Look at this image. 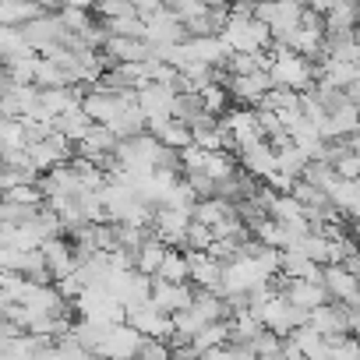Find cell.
<instances>
[{"label":"cell","instance_id":"37","mask_svg":"<svg viewBox=\"0 0 360 360\" xmlns=\"http://www.w3.org/2000/svg\"><path fill=\"white\" fill-rule=\"evenodd\" d=\"M202 96V106H205V113H212V117H226L230 113V89L223 85V82H216V85H209L205 92H198Z\"/></svg>","mask_w":360,"mask_h":360},{"label":"cell","instance_id":"44","mask_svg":"<svg viewBox=\"0 0 360 360\" xmlns=\"http://www.w3.org/2000/svg\"><path fill=\"white\" fill-rule=\"evenodd\" d=\"M300 96L304 92H297V89H283V85H276L269 96H265V110H272V113H283V110H293V106H300Z\"/></svg>","mask_w":360,"mask_h":360},{"label":"cell","instance_id":"16","mask_svg":"<svg viewBox=\"0 0 360 360\" xmlns=\"http://www.w3.org/2000/svg\"><path fill=\"white\" fill-rule=\"evenodd\" d=\"M75 148H78V155H85V159H92V162H103L106 155H117L120 138L113 134L110 124H96V127L89 131V138H85L82 145H75Z\"/></svg>","mask_w":360,"mask_h":360},{"label":"cell","instance_id":"58","mask_svg":"<svg viewBox=\"0 0 360 360\" xmlns=\"http://www.w3.org/2000/svg\"><path fill=\"white\" fill-rule=\"evenodd\" d=\"M356 339H360V335H356Z\"/></svg>","mask_w":360,"mask_h":360},{"label":"cell","instance_id":"43","mask_svg":"<svg viewBox=\"0 0 360 360\" xmlns=\"http://www.w3.org/2000/svg\"><path fill=\"white\" fill-rule=\"evenodd\" d=\"M57 15H60L64 29H68V32H75V36H85V32L96 25V22L89 18V11H85V8H68V4H64V8H57Z\"/></svg>","mask_w":360,"mask_h":360},{"label":"cell","instance_id":"50","mask_svg":"<svg viewBox=\"0 0 360 360\" xmlns=\"http://www.w3.org/2000/svg\"><path fill=\"white\" fill-rule=\"evenodd\" d=\"M209 148H202V145H188L184 152H180V166H184L188 173H198V169H205V162H209Z\"/></svg>","mask_w":360,"mask_h":360},{"label":"cell","instance_id":"57","mask_svg":"<svg viewBox=\"0 0 360 360\" xmlns=\"http://www.w3.org/2000/svg\"><path fill=\"white\" fill-rule=\"evenodd\" d=\"M356 39H360V32H356Z\"/></svg>","mask_w":360,"mask_h":360},{"label":"cell","instance_id":"23","mask_svg":"<svg viewBox=\"0 0 360 360\" xmlns=\"http://www.w3.org/2000/svg\"><path fill=\"white\" fill-rule=\"evenodd\" d=\"M110 127H113V134L124 141V138H138V134H145L148 131V117H145V110L138 106V99L134 103H127L113 120H110Z\"/></svg>","mask_w":360,"mask_h":360},{"label":"cell","instance_id":"29","mask_svg":"<svg viewBox=\"0 0 360 360\" xmlns=\"http://www.w3.org/2000/svg\"><path fill=\"white\" fill-rule=\"evenodd\" d=\"M230 216H237V202H226V198H202L195 205V219L205 223V226H219Z\"/></svg>","mask_w":360,"mask_h":360},{"label":"cell","instance_id":"31","mask_svg":"<svg viewBox=\"0 0 360 360\" xmlns=\"http://www.w3.org/2000/svg\"><path fill=\"white\" fill-rule=\"evenodd\" d=\"M0 148H4V155L29 148V131L22 117H4V124H0Z\"/></svg>","mask_w":360,"mask_h":360},{"label":"cell","instance_id":"38","mask_svg":"<svg viewBox=\"0 0 360 360\" xmlns=\"http://www.w3.org/2000/svg\"><path fill=\"white\" fill-rule=\"evenodd\" d=\"M233 339V332H230V321H209L198 335H195V346L205 353V349H212V346H226Z\"/></svg>","mask_w":360,"mask_h":360},{"label":"cell","instance_id":"10","mask_svg":"<svg viewBox=\"0 0 360 360\" xmlns=\"http://www.w3.org/2000/svg\"><path fill=\"white\" fill-rule=\"evenodd\" d=\"M127 321H131L141 335H152V339H166V342H169V339L176 335V321H173V314L159 311L155 304H145V307L131 311Z\"/></svg>","mask_w":360,"mask_h":360},{"label":"cell","instance_id":"2","mask_svg":"<svg viewBox=\"0 0 360 360\" xmlns=\"http://www.w3.org/2000/svg\"><path fill=\"white\" fill-rule=\"evenodd\" d=\"M75 307L82 311V318L99 321V325H124V321H127V307L110 293V286H89V290L75 300Z\"/></svg>","mask_w":360,"mask_h":360},{"label":"cell","instance_id":"24","mask_svg":"<svg viewBox=\"0 0 360 360\" xmlns=\"http://www.w3.org/2000/svg\"><path fill=\"white\" fill-rule=\"evenodd\" d=\"M96 127V120L85 113V106H78V110H71V113H64V117H57L53 120V131L57 134H64L71 145H82L85 138H89V131Z\"/></svg>","mask_w":360,"mask_h":360},{"label":"cell","instance_id":"52","mask_svg":"<svg viewBox=\"0 0 360 360\" xmlns=\"http://www.w3.org/2000/svg\"><path fill=\"white\" fill-rule=\"evenodd\" d=\"M202 360H237V353H233V342H226V346H212V349H205V353H202Z\"/></svg>","mask_w":360,"mask_h":360},{"label":"cell","instance_id":"26","mask_svg":"<svg viewBox=\"0 0 360 360\" xmlns=\"http://www.w3.org/2000/svg\"><path fill=\"white\" fill-rule=\"evenodd\" d=\"M321 272H325V265L311 262L300 251V244L283 251V276H290V279H321Z\"/></svg>","mask_w":360,"mask_h":360},{"label":"cell","instance_id":"35","mask_svg":"<svg viewBox=\"0 0 360 360\" xmlns=\"http://www.w3.org/2000/svg\"><path fill=\"white\" fill-rule=\"evenodd\" d=\"M159 279L191 283V262H188V255H180V251L169 248V255H166V262H162V269H159Z\"/></svg>","mask_w":360,"mask_h":360},{"label":"cell","instance_id":"28","mask_svg":"<svg viewBox=\"0 0 360 360\" xmlns=\"http://www.w3.org/2000/svg\"><path fill=\"white\" fill-rule=\"evenodd\" d=\"M356 11H360V0H335V8L325 15V32L335 36V32H353L360 22H356Z\"/></svg>","mask_w":360,"mask_h":360},{"label":"cell","instance_id":"32","mask_svg":"<svg viewBox=\"0 0 360 360\" xmlns=\"http://www.w3.org/2000/svg\"><path fill=\"white\" fill-rule=\"evenodd\" d=\"M230 332H233L230 342H255V339L265 332V321H262L255 311H240V314L230 318Z\"/></svg>","mask_w":360,"mask_h":360},{"label":"cell","instance_id":"15","mask_svg":"<svg viewBox=\"0 0 360 360\" xmlns=\"http://www.w3.org/2000/svg\"><path fill=\"white\" fill-rule=\"evenodd\" d=\"M43 255H46V265H50V272H53L57 283L68 279V276H75V272L82 269V258H78L75 244H68L64 237L46 240V244H43Z\"/></svg>","mask_w":360,"mask_h":360},{"label":"cell","instance_id":"55","mask_svg":"<svg viewBox=\"0 0 360 360\" xmlns=\"http://www.w3.org/2000/svg\"><path fill=\"white\" fill-rule=\"evenodd\" d=\"M356 22H360V11H356Z\"/></svg>","mask_w":360,"mask_h":360},{"label":"cell","instance_id":"14","mask_svg":"<svg viewBox=\"0 0 360 360\" xmlns=\"http://www.w3.org/2000/svg\"><path fill=\"white\" fill-rule=\"evenodd\" d=\"M176 96H180V92H173L169 85H155V82H148V85L138 89V106L145 110L148 124H152V120H169V117H173V103H176Z\"/></svg>","mask_w":360,"mask_h":360},{"label":"cell","instance_id":"49","mask_svg":"<svg viewBox=\"0 0 360 360\" xmlns=\"http://www.w3.org/2000/svg\"><path fill=\"white\" fill-rule=\"evenodd\" d=\"M335 173L342 176V180H360V155L356 152H349V148H342L339 155H335Z\"/></svg>","mask_w":360,"mask_h":360},{"label":"cell","instance_id":"41","mask_svg":"<svg viewBox=\"0 0 360 360\" xmlns=\"http://www.w3.org/2000/svg\"><path fill=\"white\" fill-rule=\"evenodd\" d=\"M300 251H304L311 262H318V265H332V240H328L325 233H318V230L300 240Z\"/></svg>","mask_w":360,"mask_h":360},{"label":"cell","instance_id":"4","mask_svg":"<svg viewBox=\"0 0 360 360\" xmlns=\"http://www.w3.org/2000/svg\"><path fill=\"white\" fill-rule=\"evenodd\" d=\"M304 4H297V0H265V4H258L255 8V15L272 29V36L276 39H286V36H293L300 25H304Z\"/></svg>","mask_w":360,"mask_h":360},{"label":"cell","instance_id":"33","mask_svg":"<svg viewBox=\"0 0 360 360\" xmlns=\"http://www.w3.org/2000/svg\"><path fill=\"white\" fill-rule=\"evenodd\" d=\"M0 50H4V60H18V57H32L36 53L29 46V39H25V29H15V25L0 29Z\"/></svg>","mask_w":360,"mask_h":360},{"label":"cell","instance_id":"8","mask_svg":"<svg viewBox=\"0 0 360 360\" xmlns=\"http://www.w3.org/2000/svg\"><path fill=\"white\" fill-rule=\"evenodd\" d=\"M226 89H230V96H233L237 103L258 110V106L265 103V96L276 89V82H272L269 71H255V75H230Z\"/></svg>","mask_w":360,"mask_h":360},{"label":"cell","instance_id":"17","mask_svg":"<svg viewBox=\"0 0 360 360\" xmlns=\"http://www.w3.org/2000/svg\"><path fill=\"white\" fill-rule=\"evenodd\" d=\"M148 131H152L166 148H173V152H184L188 145H195V127L184 124V120H176V117H169V120H152Z\"/></svg>","mask_w":360,"mask_h":360},{"label":"cell","instance_id":"56","mask_svg":"<svg viewBox=\"0 0 360 360\" xmlns=\"http://www.w3.org/2000/svg\"><path fill=\"white\" fill-rule=\"evenodd\" d=\"M356 251H360V240H356Z\"/></svg>","mask_w":360,"mask_h":360},{"label":"cell","instance_id":"47","mask_svg":"<svg viewBox=\"0 0 360 360\" xmlns=\"http://www.w3.org/2000/svg\"><path fill=\"white\" fill-rule=\"evenodd\" d=\"M212 244H216V233H212V226H205V223H191V230H188V251H212Z\"/></svg>","mask_w":360,"mask_h":360},{"label":"cell","instance_id":"34","mask_svg":"<svg viewBox=\"0 0 360 360\" xmlns=\"http://www.w3.org/2000/svg\"><path fill=\"white\" fill-rule=\"evenodd\" d=\"M311 166V159L290 141V145H283V148H276V169H283V173H290V176H304V169Z\"/></svg>","mask_w":360,"mask_h":360},{"label":"cell","instance_id":"6","mask_svg":"<svg viewBox=\"0 0 360 360\" xmlns=\"http://www.w3.org/2000/svg\"><path fill=\"white\" fill-rule=\"evenodd\" d=\"M25 159H29V166L36 169V173H50V169H57V166H64V162H71V141L64 138V134H50V138H43V141H32L29 148H25Z\"/></svg>","mask_w":360,"mask_h":360},{"label":"cell","instance_id":"1","mask_svg":"<svg viewBox=\"0 0 360 360\" xmlns=\"http://www.w3.org/2000/svg\"><path fill=\"white\" fill-rule=\"evenodd\" d=\"M269 53H272V68H269V75H272L276 85H283V89H297V92L314 89V60L293 53L283 39H276V43L269 46Z\"/></svg>","mask_w":360,"mask_h":360},{"label":"cell","instance_id":"30","mask_svg":"<svg viewBox=\"0 0 360 360\" xmlns=\"http://www.w3.org/2000/svg\"><path fill=\"white\" fill-rule=\"evenodd\" d=\"M328 195H332V205H335L346 219H353V216L360 212V180H342V176H339V184H335Z\"/></svg>","mask_w":360,"mask_h":360},{"label":"cell","instance_id":"25","mask_svg":"<svg viewBox=\"0 0 360 360\" xmlns=\"http://www.w3.org/2000/svg\"><path fill=\"white\" fill-rule=\"evenodd\" d=\"M258 318L265 321V328H269V332H276V335H283V339H286V335H293V325H290V300H286L283 293H276V297L258 311Z\"/></svg>","mask_w":360,"mask_h":360},{"label":"cell","instance_id":"20","mask_svg":"<svg viewBox=\"0 0 360 360\" xmlns=\"http://www.w3.org/2000/svg\"><path fill=\"white\" fill-rule=\"evenodd\" d=\"M110 64H141L148 60V39H124V36H110L103 46Z\"/></svg>","mask_w":360,"mask_h":360},{"label":"cell","instance_id":"45","mask_svg":"<svg viewBox=\"0 0 360 360\" xmlns=\"http://www.w3.org/2000/svg\"><path fill=\"white\" fill-rule=\"evenodd\" d=\"M202 173H209V176L216 180V184H226V180H230V176L237 173V162H233V159H230L226 152H212Z\"/></svg>","mask_w":360,"mask_h":360},{"label":"cell","instance_id":"22","mask_svg":"<svg viewBox=\"0 0 360 360\" xmlns=\"http://www.w3.org/2000/svg\"><path fill=\"white\" fill-rule=\"evenodd\" d=\"M39 188L46 191V198H53V195H82V180H78L75 162H64V166L43 173L39 176Z\"/></svg>","mask_w":360,"mask_h":360},{"label":"cell","instance_id":"13","mask_svg":"<svg viewBox=\"0 0 360 360\" xmlns=\"http://www.w3.org/2000/svg\"><path fill=\"white\" fill-rule=\"evenodd\" d=\"M145 39H148V43H166V46H173V43H184V39H191V36H188V25H184V22H180L169 8H162L159 15L145 18Z\"/></svg>","mask_w":360,"mask_h":360},{"label":"cell","instance_id":"46","mask_svg":"<svg viewBox=\"0 0 360 360\" xmlns=\"http://www.w3.org/2000/svg\"><path fill=\"white\" fill-rule=\"evenodd\" d=\"M99 18L103 22H117V18H131V15H138V4L134 0H99Z\"/></svg>","mask_w":360,"mask_h":360},{"label":"cell","instance_id":"40","mask_svg":"<svg viewBox=\"0 0 360 360\" xmlns=\"http://www.w3.org/2000/svg\"><path fill=\"white\" fill-rule=\"evenodd\" d=\"M4 202L29 205V209H43V205H46V191L39 188V180H36V184H22V188H11V191H4Z\"/></svg>","mask_w":360,"mask_h":360},{"label":"cell","instance_id":"7","mask_svg":"<svg viewBox=\"0 0 360 360\" xmlns=\"http://www.w3.org/2000/svg\"><path fill=\"white\" fill-rule=\"evenodd\" d=\"M223 127L233 141V148H248V145H258L265 141V131H262V120H258V110L255 106H240V110H230L223 117Z\"/></svg>","mask_w":360,"mask_h":360},{"label":"cell","instance_id":"54","mask_svg":"<svg viewBox=\"0 0 360 360\" xmlns=\"http://www.w3.org/2000/svg\"><path fill=\"white\" fill-rule=\"evenodd\" d=\"M240 4H251V8H258V4H265V0H240Z\"/></svg>","mask_w":360,"mask_h":360},{"label":"cell","instance_id":"42","mask_svg":"<svg viewBox=\"0 0 360 360\" xmlns=\"http://www.w3.org/2000/svg\"><path fill=\"white\" fill-rule=\"evenodd\" d=\"M325 342V335L314 328V325H304V328H297L293 335H286V346H293V349H300L304 356H311L318 346Z\"/></svg>","mask_w":360,"mask_h":360},{"label":"cell","instance_id":"19","mask_svg":"<svg viewBox=\"0 0 360 360\" xmlns=\"http://www.w3.org/2000/svg\"><path fill=\"white\" fill-rule=\"evenodd\" d=\"M50 15V8H43L39 0H0V25H15L25 29L29 22Z\"/></svg>","mask_w":360,"mask_h":360},{"label":"cell","instance_id":"18","mask_svg":"<svg viewBox=\"0 0 360 360\" xmlns=\"http://www.w3.org/2000/svg\"><path fill=\"white\" fill-rule=\"evenodd\" d=\"M311 325H314L325 339H332V335H349V325H346V304L328 300V304L314 307V311H311Z\"/></svg>","mask_w":360,"mask_h":360},{"label":"cell","instance_id":"3","mask_svg":"<svg viewBox=\"0 0 360 360\" xmlns=\"http://www.w3.org/2000/svg\"><path fill=\"white\" fill-rule=\"evenodd\" d=\"M159 152H162V141L152 131H145L138 138H124L117 148V159H120V169H127V173H152Z\"/></svg>","mask_w":360,"mask_h":360},{"label":"cell","instance_id":"11","mask_svg":"<svg viewBox=\"0 0 360 360\" xmlns=\"http://www.w3.org/2000/svg\"><path fill=\"white\" fill-rule=\"evenodd\" d=\"M39 85H18L4 78V96H0V106H4V117H32L39 110Z\"/></svg>","mask_w":360,"mask_h":360},{"label":"cell","instance_id":"21","mask_svg":"<svg viewBox=\"0 0 360 360\" xmlns=\"http://www.w3.org/2000/svg\"><path fill=\"white\" fill-rule=\"evenodd\" d=\"M240 166L255 176V180H269L276 173V148L269 141H258V145H248L240 148Z\"/></svg>","mask_w":360,"mask_h":360},{"label":"cell","instance_id":"12","mask_svg":"<svg viewBox=\"0 0 360 360\" xmlns=\"http://www.w3.org/2000/svg\"><path fill=\"white\" fill-rule=\"evenodd\" d=\"M321 283H325V290H328L332 300L349 304V307H360V279H356L349 269H342V265H325Z\"/></svg>","mask_w":360,"mask_h":360},{"label":"cell","instance_id":"53","mask_svg":"<svg viewBox=\"0 0 360 360\" xmlns=\"http://www.w3.org/2000/svg\"><path fill=\"white\" fill-rule=\"evenodd\" d=\"M233 353H237V360H262L255 342H233Z\"/></svg>","mask_w":360,"mask_h":360},{"label":"cell","instance_id":"48","mask_svg":"<svg viewBox=\"0 0 360 360\" xmlns=\"http://www.w3.org/2000/svg\"><path fill=\"white\" fill-rule=\"evenodd\" d=\"M138 360H173V346L166 339H152L145 335L141 349H138Z\"/></svg>","mask_w":360,"mask_h":360},{"label":"cell","instance_id":"27","mask_svg":"<svg viewBox=\"0 0 360 360\" xmlns=\"http://www.w3.org/2000/svg\"><path fill=\"white\" fill-rule=\"evenodd\" d=\"M166 255H169V244H166L159 233H148V240L138 248V272H145V276H159Z\"/></svg>","mask_w":360,"mask_h":360},{"label":"cell","instance_id":"51","mask_svg":"<svg viewBox=\"0 0 360 360\" xmlns=\"http://www.w3.org/2000/svg\"><path fill=\"white\" fill-rule=\"evenodd\" d=\"M57 290L64 293V300H71V304H75V300H78V297H82V293L89 290V283H85V276H82V269H78L75 276L60 279V283H57Z\"/></svg>","mask_w":360,"mask_h":360},{"label":"cell","instance_id":"9","mask_svg":"<svg viewBox=\"0 0 360 360\" xmlns=\"http://www.w3.org/2000/svg\"><path fill=\"white\" fill-rule=\"evenodd\" d=\"M195 297L198 293L191 290V283H169V279H159V276L152 279V304L166 314H176V311L191 307Z\"/></svg>","mask_w":360,"mask_h":360},{"label":"cell","instance_id":"39","mask_svg":"<svg viewBox=\"0 0 360 360\" xmlns=\"http://www.w3.org/2000/svg\"><path fill=\"white\" fill-rule=\"evenodd\" d=\"M304 180H311V184L321 188V191H332V188L339 184V173H335L332 162H325V159H311V166L304 169Z\"/></svg>","mask_w":360,"mask_h":360},{"label":"cell","instance_id":"5","mask_svg":"<svg viewBox=\"0 0 360 360\" xmlns=\"http://www.w3.org/2000/svg\"><path fill=\"white\" fill-rule=\"evenodd\" d=\"M141 342H145V335H141L131 321H124V325H110L106 335H103V342H99V349H96V356H110V360H138Z\"/></svg>","mask_w":360,"mask_h":360},{"label":"cell","instance_id":"36","mask_svg":"<svg viewBox=\"0 0 360 360\" xmlns=\"http://www.w3.org/2000/svg\"><path fill=\"white\" fill-rule=\"evenodd\" d=\"M36 85H39V89H60V85H71V78H68V71H64L57 60L39 57V68H36Z\"/></svg>","mask_w":360,"mask_h":360}]
</instances>
